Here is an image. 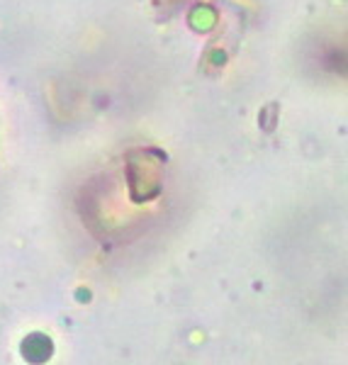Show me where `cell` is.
<instances>
[{"instance_id":"1","label":"cell","mask_w":348,"mask_h":365,"mask_svg":"<svg viewBox=\"0 0 348 365\" xmlns=\"http://www.w3.org/2000/svg\"><path fill=\"white\" fill-rule=\"evenodd\" d=\"M22 356L34 365H42L44 361H49V356H51L49 336H42V334H32V336H27L25 346H22Z\"/></svg>"}]
</instances>
